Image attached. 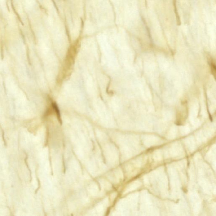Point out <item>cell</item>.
Here are the masks:
<instances>
[{
    "label": "cell",
    "mask_w": 216,
    "mask_h": 216,
    "mask_svg": "<svg viewBox=\"0 0 216 216\" xmlns=\"http://www.w3.org/2000/svg\"><path fill=\"white\" fill-rule=\"evenodd\" d=\"M212 64H211V67H212V73H214V75L215 74V71H216V68H215V65L214 63H213V61H212Z\"/></svg>",
    "instance_id": "2"
},
{
    "label": "cell",
    "mask_w": 216,
    "mask_h": 216,
    "mask_svg": "<svg viewBox=\"0 0 216 216\" xmlns=\"http://www.w3.org/2000/svg\"><path fill=\"white\" fill-rule=\"evenodd\" d=\"M173 5H174V6L175 13L176 18V20H177V25H180L181 22H180V18H179V15L178 13L177 8H176V0H173Z\"/></svg>",
    "instance_id": "1"
}]
</instances>
